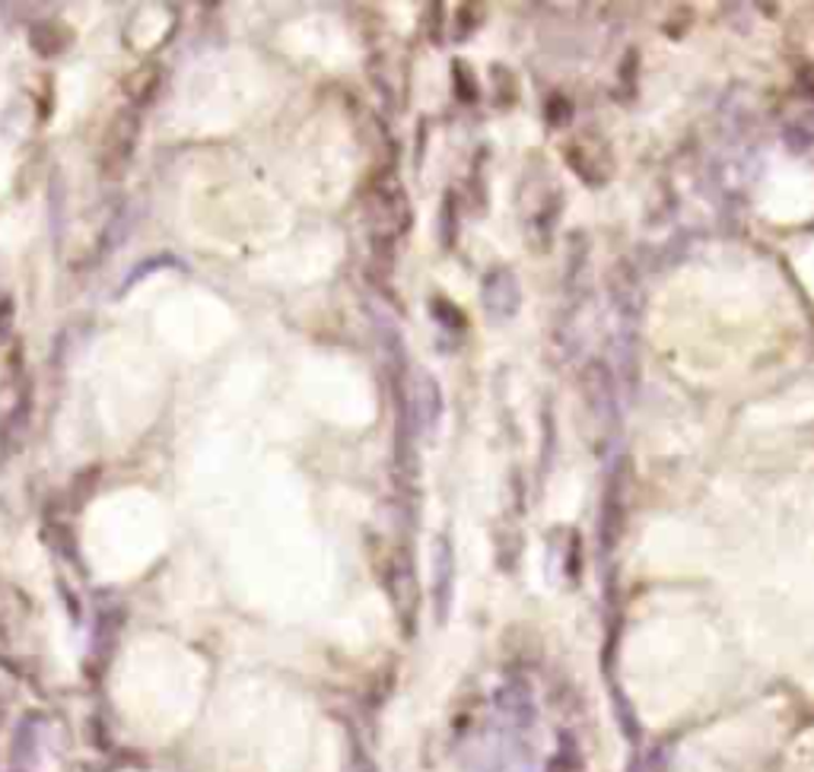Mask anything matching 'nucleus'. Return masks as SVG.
Returning <instances> with one entry per match:
<instances>
[{
	"mask_svg": "<svg viewBox=\"0 0 814 772\" xmlns=\"http://www.w3.org/2000/svg\"><path fill=\"white\" fill-rule=\"evenodd\" d=\"M138 134H141V118L134 112H118L99 143V175L102 178H121L128 172V163L138 150Z\"/></svg>",
	"mask_w": 814,
	"mask_h": 772,
	"instance_id": "nucleus-1",
	"label": "nucleus"
},
{
	"mask_svg": "<svg viewBox=\"0 0 814 772\" xmlns=\"http://www.w3.org/2000/svg\"><path fill=\"white\" fill-rule=\"evenodd\" d=\"M30 417V375L23 366H7L0 375V435L13 439Z\"/></svg>",
	"mask_w": 814,
	"mask_h": 772,
	"instance_id": "nucleus-2",
	"label": "nucleus"
}]
</instances>
